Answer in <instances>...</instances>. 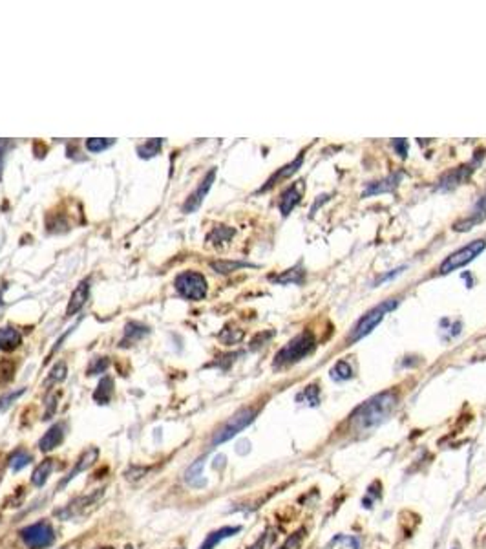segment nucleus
Returning a JSON list of instances; mask_svg holds the SVG:
<instances>
[{"mask_svg": "<svg viewBox=\"0 0 486 549\" xmlns=\"http://www.w3.org/2000/svg\"><path fill=\"white\" fill-rule=\"evenodd\" d=\"M395 405H397V394L395 392H382L379 396L364 401L360 406L355 409V412L349 418L351 428L358 430V432H364V430L377 427L393 412Z\"/></svg>", "mask_w": 486, "mask_h": 549, "instance_id": "f257e3e1", "label": "nucleus"}, {"mask_svg": "<svg viewBox=\"0 0 486 549\" xmlns=\"http://www.w3.org/2000/svg\"><path fill=\"white\" fill-rule=\"evenodd\" d=\"M397 306H398V298H388V300H384V303H380L377 304L375 307H371L370 312L364 313V315L358 319L357 324L353 326L351 333L347 336V345H353V343L360 340L362 337L370 336L371 331L375 330L377 326L382 322V319H384L389 312H393Z\"/></svg>", "mask_w": 486, "mask_h": 549, "instance_id": "f03ea898", "label": "nucleus"}, {"mask_svg": "<svg viewBox=\"0 0 486 549\" xmlns=\"http://www.w3.org/2000/svg\"><path fill=\"white\" fill-rule=\"evenodd\" d=\"M313 350H315V339H313L309 331H304V333H300L292 340H289L288 345L278 352L276 357H274V368L298 363L306 355H309Z\"/></svg>", "mask_w": 486, "mask_h": 549, "instance_id": "7ed1b4c3", "label": "nucleus"}, {"mask_svg": "<svg viewBox=\"0 0 486 549\" xmlns=\"http://www.w3.org/2000/svg\"><path fill=\"white\" fill-rule=\"evenodd\" d=\"M256 414H258V410L250 409V406L249 409L238 410L236 414L232 416V418H229L227 421H225V423L214 432L212 442H210V449H216L218 445H222V443L229 442V439H232L238 432H241L243 428L249 427V425L255 421Z\"/></svg>", "mask_w": 486, "mask_h": 549, "instance_id": "20e7f679", "label": "nucleus"}, {"mask_svg": "<svg viewBox=\"0 0 486 549\" xmlns=\"http://www.w3.org/2000/svg\"><path fill=\"white\" fill-rule=\"evenodd\" d=\"M176 291L189 300H201L207 295V280L198 271H183L174 280Z\"/></svg>", "mask_w": 486, "mask_h": 549, "instance_id": "39448f33", "label": "nucleus"}, {"mask_svg": "<svg viewBox=\"0 0 486 549\" xmlns=\"http://www.w3.org/2000/svg\"><path fill=\"white\" fill-rule=\"evenodd\" d=\"M485 247H486V240H481V238H479V240H473V242H470V244H466V246L461 247L459 251H455V253H452L450 256H446V260L440 264L439 273L448 274V273H452V271H457L459 267H463V265L470 264L473 258H477V256L485 251Z\"/></svg>", "mask_w": 486, "mask_h": 549, "instance_id": "423d86ee", "label": "nucleus"}, {"mask_svg": "<svg viewBox=\"0 0 486 549\" xmlns=\"http://www.w3.org/2000/svg\"><path fill=\"white\" fill-rule=\"evenodd\" d=\"M20 538L29 549H46L55 542V531L50 522H35L32 526L20 529Z\"/></svg>", "mask_w": 486, "mask_h": 549, "instance_id": "0eeeda50", "label": "nucleus"}, {"mask_svg": "<svg viewBox=\"0 0 486 549\" xmlns=\"http://www.w3.org/2000/svg\"><path fill=\"white\" fill-rule=\"evenodd\" d=\"M102 494H104V489H99V491L88 494V496L75 498L74 502L68 503L65 509H59V511H55V517H59L60 520H72V518H75V517H81V515H84V512H86V509L92 508V505H95V503H97L99 500L102 498Z\"/></svg>", "mask_w": 486, "mask_h": 549, "instance_id": "6e6552de", "label": "nucleus"}, {"mask_svg": "<svg viewBox=\"0 0 486 549\" xmlns=\"http://www.w3.org/2000/svg\"><path fill=\"white\" fill-rule=\"evenodd\" d=\"M214 178H216V168H210L207 174H205V178L199 182L198 189H196L192 194L187 198V201L183 204V207H181V211L185 214L189 213H194L196 209H199V205L203 204L205 200V196L208 194V191H210V187H212L214 183Z\"/></svg>", "mask_w": 486, "mask_h": 549, "instance_id": "1a4fd4ad", "label": "nucleus"}, {"mask_svg": "<svg viewBox=\"0 0 486 549\" xmlns=\"http://www.w3.org/2000/svg\"><path fill=\"white\" fill-rule=\"evenodd\" d=\"M97 458H99V449L97 447H90L88 451H84L83 454H81L79 460H77V463H75L74 469H72L68 472V476H66V478H62L59 482V485H57V487H55L57 493H59V491H62V489H65L66 485H68L69 482H72V479L77 478V475H79V472H84V470H86V469H90V467H92L93 463L97 461Z\"/></svg>", "mask_w": 486, "mask_h": 549, "instance_id": "9d476101", "label": "nucleus"}, {"mask_svg": "<svg viewBox=\"0 0 486 549\" xmlns=\"http://www.w3.org/2000/svg\"><path fill=\"white\" fill-rule=\"evenodd\" d=\"M88 295H90V280H83V282H79V286L74 289L72 297H69L68 307H66V315L72 317L77 312H81V307H83L84 304H86V300H88Z\"/></svg>", "mask_w": 486, "mask_h": 549, "instance_id": "9b49d317", "label": "nucleus"}, {"mask_svg": "<svg viewBox=\"0 0 486 549\" xmlns=\"http://www.w3.org/2000/svg\"><path fill=\"white\" fill-rule=\"evenodd\" d=\"M62 439H65V428H62V425H53V427L48 428V432L41 437L39 449H41L42 452H50L59 447Z\"/></svg>", "mask_w": 486, "mask_h": 549, "instance_id": "f8f14e48", "label": "nucleus"}, {"mask_svg": "<svg viewBox=\"0 0 486 549\" xmlns=\"http://www.w3.org/2000/svg\"><path fill=\"white\" fill-rule=\"evenodd\" d=\"M22 345V336L13 326L0 328V352H11Z\"/></svg>", "mask_w": 486, "mask_h": 549, "instance_id": "ddd939ff", "label": "nucleus"}, {"mask_svg": "<svg viewBox=\"0 0 486 549\" xmlns=\"http://www.w3.org/2000/svg\"><path fill=\"white\" fill-rule=\"evenodd\" d=\"M240 531H241L240 526H227V527H222V529L218 531H212V533L205 538V542L201 544V548L199 549H214L220 542H222V540L231 538V536L238 535Z\"/></svg>", "mask_w": 486, "mask_h": 549, "instance_id": "4468645a", "label": "nucleus"}, {"mask_svg": "<svg viewBox=\"0 0 486 549\" xmlns=\"http://www.w3.org/2000/svg\"><path fill=\"white\" fill-rule=\"evenodd\" d=\"M144 336H149V328L144 324H139V322H128L125 328V337L121 339V346L126 348V346H132L134 343L143 339Z\"/></svg>", "mask_w": 486, "mask_h": 549, "instance_id": "2eb2a0df", "label": "nucleus"}, {"mask_svg": "<svg viewBox=\"0 0 486 549\" xmlns=\"http://www.w3.org/2000/svg\"><path fill=\"white\" fill-rule=\"evenodd\" d=\"M203 465H205V456H199L198 460H196L194 463H192V465L187 469V472H185L187 484L192 485V487H203L205 485Z\"/></svg>", "mask_w": 486, "mask_h": 549, "instance_id": "dca6fc26", "label": "nucleus"}, {"mask_svg": "<svg viewBox=\"0 0 486 549\" xmlns=\"http://www.w3.org/2000/svg\"><path fill=\"white\" fill-rule=\"evenodd\" d=\"M302 161H304V156H300V158H298V159H295V161H291V163H289V165H285V167H283V168H280V171H278L276 174H273V178H271V180H269V182L265 183L264 187H262V191H267V189H271V187L276 185V183L280 182V180H285V178L292 176V174L297 173L298 168H300Z\"/></svg>", "mask_w": 486, "mask_h": 549, "instance_id": "f3484780", "label": "nucleus"}, {"mask_svg": "<svg viewBox=\"0 0 486 549\" xmlns=\"http://www.w3.org/2000/svg\"><path fill=\"white\" fill-rule=\"evenodd\" d=\"M300 201V189L297 185L288 187L282 194V200H280V213L283 216H288L292 209H295V205Z\"/></svg>", "mask_w": 486, "mask_h": 549, "instance_id": "a211bd4d", "label": "nucleus"}, {"mask_svg": "<svg viewBox=\"0 0 486 549\" xmlns=\"http://www.w3.org/2000/svg\"><path fill=\"white\" fill-rule=\"evenodd\" d=\"M112 396H114V381L112 377H102L97 385V390L93 392V399L97 401L99 405H107L110 403Z\"/></svg>", "mask_w": 486, "mask_h": 549, "instance_id": "6ab92c4d", "label": "nucleus"}, {"mask_svg": "<svg viewBox=\"0 0 486 549\" xmlns=\"http://www.w3.org/2000/svg\"><path fill=\"white\" fill-rule=\"evenodd\" d=\"M51 470H53V460H44L42 463H39L37 467H35V470H33V475H32V484L35 485V487H44L48 482V476L51 475Z\"/></svg>", "mask_w": 486, "mask_h": 549, "instance_id": "aec40b11", "label": "nucleus"}, {"mask_svg": "<svg viewBox=\"0 0 486 549\" xmlns=\"http://www.w3.org/2000/svg\"><path fill=\"white\" fill-rule=\"evenodd\" d=\"M32 454L29 452H26L24 449H17V451L13 452L10 456V469L11 472H19V470H22L24 467H28L29 463H32Z\"/></svg>", "mask_w": 486, "mask_h": 549, "instance_id": "412c9836", "label": "nucleus"}, {"mask_svg": "<svg viewBox=\"0 0 486 549\" xmlns=\"http://www.w3.org/2000/svg\"><path fill=\"white\" fill-rule=\"evenodd\" d=\"M161 145H163V140L144 141L143 145H139L137 147L139 158H144V159L154 158V156H156V154H159V150H161Z\"/></svg>", "mask_w": 486, "mask_h": 549, "instance_id": "4be33fe9", "label": "nucleus"}, {"mask_svg": "<svg viewBox=\"0 0 486 549\" xmlns=\"http://www.w3.org/2000/svg\"><path fill=\"white\" fill-rule=\"evenodd\" d=\"M232 234H234V231H232V229L225 227V225H220V227H216L212 233L208 234L207 240L210 244H216V246H218V244H222V242H227Z\"/></svg>", "mask_w": 486, "mask_h": 549, "instance_id": "5701e85b", "label": "nucleus"}, {"mask_svg": "<svg viewBox=\"0 0 486 549\" xmlns=\"http://www.w3.org/2000/svg\"><path fill=\"white\" fill-rule=\"evenodd\" d=\"M114 143H116V140H112V138H104V140L92 138V140L86 141V150L88 152H102V150L110 149Z\"/></svg>", "mask_w": 486, "mask_h": 549, "instance_id": "b1692460", "label": "nucleus"}, {"mask_svg": "<svg viewBox=\"0 0 486 549\" xmlns=\"http://www.w3.org/2000/svg\"><path fill=\"white\" fill-rule=\"evenodd\" d=\"M353 373L351 366L346 363V361H338L337 364H335V368L331 370V377L333 379H349Z\"/></svg>", "mask_w": 486, "mask_h": 549, "instance_id": "393cba45", "label": "nucleus"}, {"mask_svg": "<svg viewBox=\"0 0 486 549\" xmlns=\"http://www.w3.org/2000/svg\"><path fill=\"white\" fill-rule=\"evenodd\" d=\"M245 264H241V262H212L210 264V267H212L214 271H218V273H231V271L238 270V267H243Z\"/></svg>", "mask_w": 486, "mask_h": 549, "instance_id": "a878e982", "label": "nucleus"}, {"mask_svg": "<svg viewBox=\"0 0 486 549\" xmlns=\"http://www.w3.org/2000/svg\"><path fill=\"white\" fill-rule=\"evenodd\" d=\"M22 394H24V388H20V390L10 392V394H6L4 397H0V412H4V410L8 409V406H10L11 403H13V401L19 399V397L22 396Z\"/></svg>", "mask_w": 486, "mask_h": 549, "instance_id": "bb28decb", "label": "nucleus"}, {"mask_svg": "<svg viewBox=\"0 0 486 549\" xmlns=\"http://www.w3.org/2000/svg\"><path fill=\"white\" fill-rule=\"evenodd\" d=\"M108 368V361L107 357H102V359H95L92 363V366L88 368V376H95V373H101L104 372Z\"/></svg>", "mask_w": 486, "mask_h": 549, "instance_id": "cd10ccee", "label": "nucleus"}, {"mask_svg": "<svg viewBox=\"0 0 486 549\" xmlns=\"http://www.w3.org/2000/svg\"><path fill=\"white\" fill-rule=\"evenodd\" d=\"M65 377H66V364L65 363H59L55 368H53V370H51L50 379H48V381H51V383L62 381Z\"/></svg>", "mask_w": 486, "mask_h": 549, "instance_id": "c85d7f7f", "label": "nucleus"}, {"mask_svg": "<svg viewBox=\"0 0 486 549\" xmlns=\"http://www.w3.org/2000/svg\"><path fill=\"white\" fill-rule=\"evenodd\" d=\"M11 147V141L8 140H0V178H2V168H4V159H6V152Z\"/></svg>", "mask_w": 486, "mask_h": 549, "instance_id": "c756f323", "label": "nucleus"}, {"mask_svg": "<svg viewBox=\"0 0 486 549\" xmlns=\"http://www.w3.org/2000/svg\"><path fill=\"white\" fill-rule=\"evenodd\" d=\"M264 544H265V536H262V538H259L255 545H250L249 549H264Z\"/></svg>", "mask_w": 486, "mask_h": 549, "instance_id": "7c9ffc66", "label": "nucleus"}, {"mask_svg": "<svg viewBox=\"0 0 486 549\" xmlns=\"http://www.w3.org/2000/svg\"><path fill=\"white\" fill-rule=\"evenodd\" d=\"M97 549H114V548H110V545H107V548H97Z\"/></svg>", "mask_w": 486, "mask_h": 549, "instance_id": "2f4dec72", "label": "nucleus"}, {"mask_svg": "<svg viewBox=\"0 0 486 549\" xmlns=\"http://www.w3.org/2000/svg\"><path fill=\"white\" fill-rule=\"evenodd\" d=\"M282 549H289V545L288 544H285V545H283V548Z\"/></svg>", "mask_w": 486, "mask_h": 549, "instance_id": "473e14b6", "label": "nucleus"}, {"mask_svg": "<svg viewBox=\"0 0 486 549\" xmlns=\"http://www.w3.org/2000/svg\"><path fill=\"white\" fill-rule=\"evenodd\" d=\"M62 549H65V548H62Z\"/></svg>", "mask_w": 486, "mask_h": 549, "instance_id": "72a5a7b5", "label": "nucleus"}]
</instances>
